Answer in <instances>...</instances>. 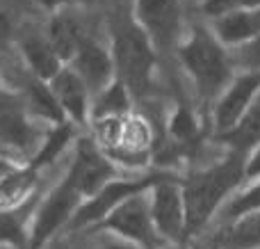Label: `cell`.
<instances>
[{"mask_svg":"<svg viewBox=\"0 0 260 249\" xmlns=\"http://www.w3.org/2000/svg\"><path fill=\"white\" fill-rule=\"evenodd\" d=\"M247 178V158L238 153H226L219 163L203 169H194L185 178H180L187 215V233L201 231L221 201Z\"/></svg>","mask_w":260,"mask_h":249,"instance_id":"1","label":"cell"},{"mask_svg":"<svg viewBox=\"0 0 260 249\" xmlns=\"http://www.w3.org/2000/svg\"><path fill=\"white\" fill-rule=\"evenodd\" d=\"M178 62L192 78L197 94L203 103H212L233 80V59L231 50L206 27H192L178 46Z\"/></svg>","mask_w":260,"mask_h":249,"instance_id":"2","label":"cell"},{"mask_svg":"<svg viewBox=\"0 0 260 249\" xmlns=\"http://www.w3.org/2000/svg\"><path fill=\"white\" fill-rule=\"evenodd\" d=\"M110 50L114 57L117 78L130 89L135 99H142L153 87L157 67V50L151 44L144 30L128 18H117L112 23V35H110Z\"/></svg>","mask_w":260,"mask_h":249,"instance_id":"3","label":"cell"},{"mask_svg":"<svg viewBox=\"0 0 260 249\" xmlns=\"http://www.w3.org/2000/svg\"><path fill=\"white\" fill-rule=\"evenodd\" d=\"M46 133H39L32 123V112L25 99L0 89V158L14 165H27Z\"/></svg>","mask_w":260,"mask_h":249,"instance_id":"4","label":"cell"},{"mask_svg":"<svg viewBox=\"0 0 260 249\" xmlns=\"http://www.w3.org/2000/svg\"><path fill=\"white\" fill-rule=\"evenodd\" d=\"M85 201V195L78 190L73 178L64 174V178L55 185V190L37 206L30 220V233H27V247H44L62 227H69L76 217L78 208Z\"/></svg>","mask_w":260,"mask_h":249,"instance_id":"5","label":"cell"},{"mask_svg":"<svg viewBox=\"0 0 260 249\" xmlns=\"http://www.w3.org/2000/svg\"><path fill=\"white\" fill-rule=\"evenodd\" d=\"M169 176V172H153L144 174V176H119L114 181H110L108 185H103L94 197L82 201V206L78 208L73 222L69 224V229H87L91 224L99 227L117 206H121L126 199L139 195V192H148L151 188H155L162 178Z\"/></svg>","mask_w":260,"mask_h":249,"instance_id":"6","label":"cell"},{"mask_svg":"<svg viewBox=\"0 0 260 249\" xmlns=\"http://www.w3.org/2000/svg\"><path fill=\"white\" fill-rule=\"evenodd\" d=\"M148 192H139V195L126 199L96 229L114 233L119 240H126L139 249H160L162 240H160V236H157L155 222H153L151 197H148Z\"/></svg>","mask_w":260,"mask_h":249,"instance_id":"7","label":"cell"},{"mask_svg":"<svg viewBox=\"0 0 260 249\" xmlns=\"http://www.w3.org/2000/svg\"><path fill=\"white\" fill-rule=\"evenodd\" d=\"M133 21L151 39L157 53L176 48L183 37V5L180 0H133Z\"/></svg>","mask_w":260,"mask_h":249,"instance_id":"8","label":"cell"},{"mask_svg":"<svg viewBox=\"0 0 260 249\" xmlns=\"http://www.w3.org/2000/svg\"><path fill=\"white\" fill-rule=\"evenodd\" d=\"M148 197H151V213L160 240L167 245H183L189 233L180 178L169 174L155 188H151Z\"/></svg>","mask_w":260,"mask_h":249,"instance_id":"9","label":"cell"},{"mask_svg":"<svg viewBox=\"0 0 260 249\" xmlns=\"http://www.w3.org/2000/svg\"><path fill=\"white\" fill-rule=\"evenodd\" d=\"M69 176L85 195V199L94 197L103 185L119 178V167L108 158L103 149L94 142L91 135H80L73 144V158L69 167Z\"/></svg>","mask_w":260,"mask_h":249,"instance_id":"10","label":"cell"},{"mask_svg":"<svg viewBox=\"0 0 260 249\" xmlns=\"http://www.w3.org/2000/svg\"><path fill=\"white\" fill-rule=\"evenodd\" d=\"M260 96V71H240L233 76L221 96L212 105V128L215 135H226L233 131L242 117L253 108Z\"/></svg>","mask_w":260,"mask_h":249,"instance_id":"11","label":"cell"},{"mask_svg":"<svg viewBox=\"0 0 260 249\" xmlns=\"http://www.w3.org/2000/svg\"><path fill=\"white\" fill-rule=\"evenodd\" d=\"M69 67L85 82V87L91 94V101L117 80L112 50H110V46L99 44L94 37H89V39L85 41V46H82L76 57L69 62Z\"/></svg>","mask_w":260,"mask_h":249,"instance_id":"12","label":"cell"},{"mask_svg":"<svg viewBox=\"0 0 260 249\" xmlns=\"http://www.w3.org/2000/svg\"><path fill=\"white\" fill-rule=\"evenodd\" d=\"M48 85H50V89H53L57 103L62 105V110H64L69 121L76 123L78 128L89 126L91 94L85 87V82L80 80V76H78L69 64L48 82Z\"/></svg>","mask_w":260,"mask_h":249,"instance_id":"13","label":"cell"},{"mask_svg":"<svg viewBox=\"0 0 260 249\" xmlns=\"http://www.w3.org/2000/svg\"><path fill=\"white\" fill-rule=\"evenodd\" d=\"M18 50H21L23 62L27 64L32 78L41 82H50L67 64L53 48L46 35H25L18 41Z\"/></svg>","mask_w":260,"mask_h":249,"instance_id":"14","label":"cell"},{"mask_svg":"<svg viewBox=\"0 0 260 249\" xmlns=\"http://www.w3.org/2000/svg\"><path fill=\"white\" fill-rule=\"evenodd\" d=\"M46 37H48V41L53 44V48L57 50V55L62 57L64 64L71 62L78 55V50L85 46V41L89 39L87 30L82 27V23L73 16L71 9H62V12L50 14Z\"/></svg>","mask_w":260,"mask_h":249,"instance_id":"15","label":"cell"},{"mask_svg":"<svg viewBox=\"0 0 260 249\" xmlns=\"http://www.w3.org/2000/svg\"><path fill=\"white\" fill-rule=\"evenodd\" d=\"M212 35L229 50L240 48L260 37V9L229 12L212 18Z\"/></svg>","mask_w":260,"mask_h":249,"instance_id":"16","label":"cell"},{"mask_svg":"<svg viewBox=\"0 0 260 249\" xmlns=\"http://www.w3.org/2000/svg\"><path fill=\"white\" fill-rule=\"evenodd\" d=\"M37 181H39V172L30 165H12L0 176V208L12 210L32 204Z\"/></svg>","mask_w":260,"mask_h":249,"instance_id":"17","label":"cell"},{"mask_svg":"<svg viewBox=\"0 0 260 249\" xmlns=\"http://www.w3.org/2000/svg\"><path fill=\"white\" fill-rule=\"evenodd\" d=\"M167 135H169L171 149L178 155L189 153L192 149L199 146V142H201V126H199V121H197V114L185 103H178L174 112L169 114Z\"/></svg>","mask_w":260,"mask_h":249,"instance_id":"18","label":"cell"},{"mask_svg":"<svg viewBox=\"0 0 260 249\" xmlns=\"http://www.w3.org/2000/svg\"><path fill=\"white\" fill-rule=\"evenodd\" d=\"M78 137H80L78 126H76V123H71V121L57 123V126H50L48 131H46L44 140H41L39 151H37L35 158H32L27 165H30L32 169H37V172H41L44 167L53 165L55 160H57L71 144H76Z\"/></svg>","mask_w":260,"mask_h":249,"instance_id":"19","label":"cell"},{"mask_svg":"<svg viewBox=\"0 0 260 249\" xmlns=\"http://www.w3.org/2000/svg\"><path fill=\"white\" fill-rule=\"evenodd\" d=\"M133 103L135 96L121 80H114L105 91H101L94 101H91V114L89 123L99 121V119H123L133 114Z\"/></svg>","mask_w":260,"mask_h":249,"instance_id":"20","label":"cell"},{"mask_svg":"<svg viewBox=\"0 0 260 249\" xmlns=\"http://www.w3.org/2000/svg\"><path fill=\"white\" fill-rule=\"evenodd\" d=\"M217 140L221 144H226V149L231 153L244 155V158L251 155V151L260 144V96L253 103V108L242 117V121L233 131L226 133V135H219Z\"/></svg>","mask_w":260,"mask_h":249,"instance_id":"21","label":"cell"},{"mask_svg":"<svg viewBox=\"0 0 260 249\" xmlns=\"http://www.w3.org/2000/svg\"><path fill=\"white\" fill-rule=\"evenodd\" d=\"M217 242L219 249H260V210L235 217Z\"/></svg>","mask_w":260,"mask_h":249,"instance_id":"22","label":"cell"},{"mask_svg":"<svg viewBox=\"0 0 260 249\" xmlns=\"http://www.w3.org/2000/svg\"><path fill=\"white\" fill-rule=\"evenodd\" d=\"M25 103H27V108H30V112L35 114V117L48 121L50 126H57V123L69 121L48 82H41V80H37V78H32L30 87H27Z\"/></svg>","mask_w":260,"mask_h":249,"instance_id":"23","label":"cell"},{"mask_svg":"<svg viewBox=\"0 0 260 249\" xmlns=\"http://www.w3.org/2000/svg\"><path fill=\"white\" fill-rule=\"evenodd\" d=\"M32 204L23 206V208H12V210L0 208V247L18 249V247L27 245Z\"/></svg>","mask_w":260,"mask_h":249,"instance_id":"24","label":"cell"},{"mask_svg":"<svg viewBox=\"0 0 260 249\" xmlns=\"http://www.w3.org/2000/svg\"><path fill=\"white\" fill-rule=\"evenodd\" d=\"M253 210H260V178H256L253 185H249L247 190H242L233 201H231L226 215L235 220V217H242V215H247V213H253Z\"/></svg>","mask_w":260,"mask_h":249,"instance_id":"25","label":"cell"},{"mask_svg":"<svg viewBox=\"0 0 260 249\" xmlns=\"http://www.w3.org/2000/svg\"><path fill=\"white\" fill-rule=\"evenodd\" d=\"M244 9H260V0H203L201 3V12L210 18L229 12H244Z\"/></svg>","mask_w":260,"mask_h":249,"instance_id":"26","label":"cell"},{"mask_svg":"<svg viewBox=\"0 0 260 249\" xmlns=\"http://www.w3.org/2000/svg\"><path fill=\"white\" fill-rule=\"evenodd\" d=\"M231 59H233V67H238L240 71H260V37L240 48H233Z\"/></svg>","mask_w":260,"mask_h":249,"instance_id":"27","label":"cell"},{"mask_svg":"<svg viewBox=\"0 0 260 249\" xmlns=\"http://www.w3.org/2000/svg\"><path fill=\"white\" fill-rule=\"evenodd\" d=\"M37 3L48 14H55V12H62V9L78 7V5H87V3H91V0H37Z\"/></svg>","mask_w":260,"mask_h":249,"instance_id":"28","label":"cell"},{"mask_svg":"<svg viewBox=\"0 0 260 249\" xmlns=\"http://www.w3.org/2000/svg\"><path fill=\"white\" fill-rule=\"evenodd\" d=\"M9 41H12V21H9V16L5 14V9L0 7V50H3Z\"/></svg>","mask_w":260,"mask_h":249,"instance_id":"29","label":"cell"},{"mask_svg":"<svg viewBox=\"0 0 260 249\" xmlns=\"http://www.w3.org/2000/svg\"><path fill=\"white\" fill-rule=\"evenodd\" d=\"M247 178H260V144L251 151V155L247 158Z\"/></svg>","mask_w":260,"mask_h":249,"instance_id":"30","label":"cell"},{"mask_svg":"<svg viewBox=\"0 0 260 249\" xmlns=\"http://www.w3.org/2000/svg\"><path fill=\"white\" fill-rule=\"evenodd\" d=\"M103 249H139V247L130 245V242H126V240H114V242H110V245H105Z\"/></svg>","mask_w":260,"mask_h":249,"instance_id":"31","label":"cell"},{"mask_svg":"<svg viewBox=\"0 0 260 249\" xmlns=\"http://www.w3.org/2000/svg\"><path fill=\"white\" fill-rule=\"evenodd\" d=\"M165 249H185V247L183 245H167Z\"/></svg>","mask_w":260,"mask_h":249,"instance_id":"32","label":"cell"},{"mask_svg":"<svg viewBox=\"0 0 260 249\" xmlns=\"http://www.w3.org/2000/svg\"><path fill=\"white\" fill-rule=\"evenodd\" d=\"M0 89H5V87H3V82H0Z\"/></svg>","mask_w":260,"mask_h":249,"instance_id":"33","label":"cell"},{"mask_svg":"<svg viewBox=\"0 0 260 249\" xmlns=\"http://www.w3.org/2000/svg\"><path fill=\"white\" fill-rule=\"evenodd\" d=\"M0 249H9V247H0Z\"/></svg>","mask_w":260,"mask_h":249,"instance_id":"34","label":"cell"}]
</instances>
